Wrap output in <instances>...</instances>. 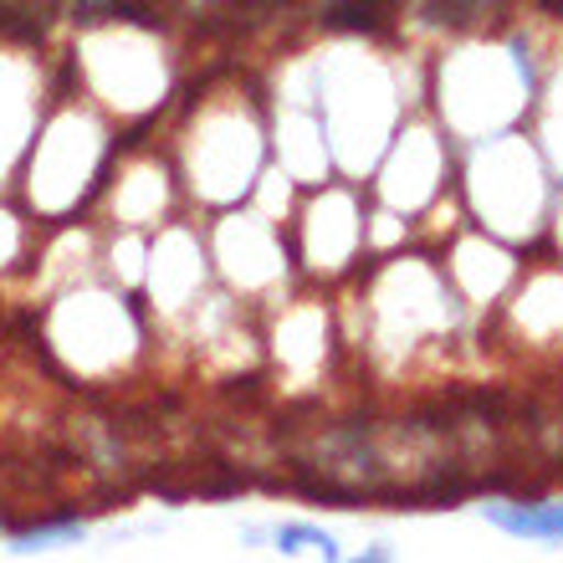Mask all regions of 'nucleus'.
Here are the masks:
<instances>
[{
  "mask_svg": "<svg viewBox=\"0 0 563 563\" xmlns=\"http://www.w3.org/2000/svg\"><path fill=\"white\" fill-rule=\"evenodd\" d=\"M308 543V549H318L323 559H339V543H333V533H323V528H302V522H287V528H277V549L282 553H297Z\"/></svg>",
  "mask_w": 563,
  "mask_h": 563,
  "instance_id": "nucleus-3",
  "label": "nucleus"
},
{
  "mask_svg": "<svg viewBox=\"0 0 563 563\" xmlns=\"http://www.w3.org/2000/svg\"><path fill=\"white\" fill-rule=\"evenodd\" d=\"M482 512L518 538H563V507H482Z\"/></svg>",
  "mask_w": 563,
  "mask_h": 563,
  "instance_id": "nucleus-1",
  "label": "nucleus"
},
{
  "mask_svg": "<svg viewBox=\"0 0 563 563\" xmlns=\"http://www.w3.org/2000/svg\"><path fill=\"white\" fill-rule=\"evenodd\" d=\"M379 0H339L333 11H328V26H339V31H374L379 26Z\"/></svg>",
  "mask_w": 563,
  "mask_h": 563,
  "instance_id": "nucleus-2",
  "label": "nucleus"
},
{
  "mask_svg": "<svg viewBox=\"0 0 563 563\" xmlns=\"http://www.w3.org/2000/svg\"><path fill=\"white\" fill-rule=\"evenodd\" d=\"M543 5H549V11H553V15H563V0H543Z\"/></svg>",
  "mask_w": 563,
  "mask_h": 563,
  "instance_id": "nucleus-4",
  "label": "nucleus"
}]
</instances>
